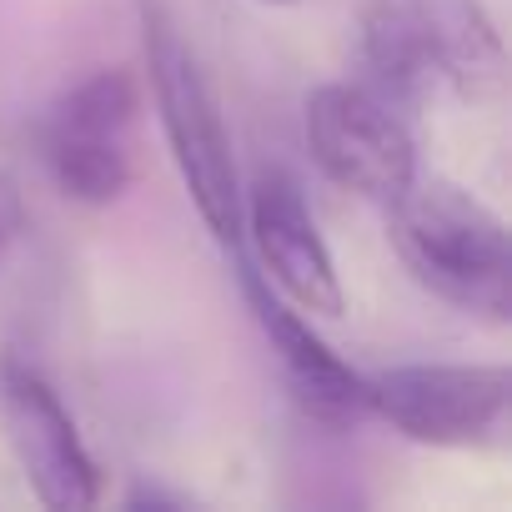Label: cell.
<instances>
[{
    "label": "cell",
    "instance_id": "cell-1",
    "mask_svg": "<svg viewBox=\"0 0 512 512\" xmlns=\"http://www.w3.org/2000/svg\"><path fill=\"white\" fill-rule=\"evenodd\" d=\"M362 61L372 91L392 106L437 91L492 101L507 81L502 41L477 0H372L362 16Z\"/></svg>",
    "mask_w": 512,
    "mask_h": 512
},
{
    "label": "cell",
    "instance_id": "cell-2",
    "mask_svg": "<svg viewBox=\"0 0 512 512\" xmlns=\"http://www.w3.org/2000/svg\"><path fill=\"white\" fill-rule=\"evenodd\" d=\"M387 236L437 302L502 327L512 307V251L502 216L452 181H412L387 206Z\"/></svg>",
    "mask_w": 512,
    "mask_h": 512
},
{
    "label": "cell",
    "instance_id": "cell-3",
    "mask_svg": "<svg viewBox=\"0 0 512 512\" xmlns=\"http://www.w3.org/2000/svg\"><path fill=\"white\" fill-rule=\"evenodd\" d=\"M146 71H151V96L161 111V131L171 146V161L181 171V186L201 216V226L221 241H241V176L231 156V131L221 121V101L211 76L201 71L196 51L181 41L171 16L146 6Z\"/></svg>",
    "mask_w": 512,
    "mask_h": 512
},
{
    "label": "cell",
    "instance_id": "cell-4",
    "mask_svg": "<svg viewBox=\"0 0 512 512\" xmlns=\"http://www.w3.org/2000/svg\"><path fill=\"white\" fill-rule=\"evenodd\" d=\"M141 81L126 66L91 71L41 121V161L66 201L111 206L136 181Z\"/></svg>",
    "mask_w": 512,
    "mask_h": 512
},
{
    "label": "cell",
    "instance_id": "cell-5",
    "mask_svg": "<svg viewBox=\"0 0 512 512\" xmlns=\"http://www.w3.org/2000/svg\"><path fill=\"white\" fill-rule=\"evenodd\" d=\"M512 397L502 362H402L367 377V412L422 447H482Z\"/></svg>",
    "mask_w": 512,
    "mask_h": 512
},
{
    "label": "cell",
    "instance_id": "cell-6",
    "mask_svg": "<svg viewBox=\"0 0 512 512\" xmlns=\"http://www.w3.org/2000/svg\"><path fill=\"white\" fill-rule=\"evenodd\" d=\"M307 151L342 191L392 206L417 181V146L392 101L372 86L327 81L307 96Z\"/></svg>",
    "mask_w": 512,
    "mask_h": 512
},
{
    "label": "cell",
    "instance_id": "cell-7",
    "mask_svg": "<svg viewBox=\"0 0 512 512\" xmlns=\"http://www.w3.org/2000/svg\"><path fill=\"white\" fill-rule=\"evenodd\" d=\"M0 422H6V442L36 502L56 512H81L101 502V467L86 452L76 417L66 412L56 387L16 357H0Z\"/></svg>",
    "mask_w": 512,
    "mask_h": 512
},
{
    "label": "cell",
    "instance_id": "cell-8",
    "mask_svg": "<svg viewBox=\"0 0 512 512\" xmlns=\"http://www.w3.org/2000/svg\"><path fill=\"white\" fill-rule=\"evenodd\" d=\"M241 231L256 246L262 277L312 317H342V277L317 231V216L302 196V186L272 166L256 171L251 191H241Z\"/></svg>",
    "mask_w": 512,
    "mask_h": 512
},
{
    "label": "cell",
    "instance_id": "cell-9",
    "mask_svg": "<svg viewBox=\"0 0 512 512\" xmlns=\"http://www.w3.org/2000/svg\"><path fill=\"white\" fill-rule=\"evenodd\" d=\"M241 287L251 297V312L262 322L277 362H282V377H287V392L292 402L302 407V417H312L317 427H332V432H347L357 422H367V377L342 362L317 332L312 322L272 292V282L262 272H241Z\"/></svg>",
    "mask_w": 512,
    "mask_h": 512
},
{
    "label": "cell",
    "instance_id": "cell-10",
    "mask_svg": "<svg viewBox=\"0 0 512 512\" xmlns=\"http://www.w3.org/2000/svg\"><path fill=\"white\" fill-rule=\"evenodd\" d=\"M21 231H26V201H21V186H16L6 171H0V267H6V256L16 251Z\"/></svg>",
    "mask_w": 512,
    "mask_h": 512
},
{
    "label": "cell",
    "instance_id": "cell-11",
    "mask_svg": "<svg viewBox=\"0 0 512 512\" xmlns=\"http://www.w3.org/2000/svg\"><path fill=\"white\" fill-rule=\"evenodd\" d=\"M126 507H186V502L171 497V492H156V487H136V492L126 497Z\"/></svg>",
    "mask_w": 512,
    "mask_h": 512
},
{
    "label": "cell",
    "instance_id": "cell-12",
    "mask_svg": "<svg viewBox=\"0 0 512 512\" xmlns=\"http://www.w3.org/2000/svg\"><path fill=\"white\" fill-rule=\"evenodd\" d=\"M267 6H297V0H267Z\"/></svg>",
    "mask_w": 512,
    "mask_h": 512
}]
</instances>
